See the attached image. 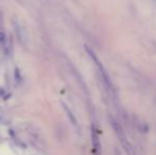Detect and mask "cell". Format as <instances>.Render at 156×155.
Masks as SVG:
<instances>
[{
  "label": "cell",
  "mask_w": 156,
  "mask_h": 155,
  "mask_svg": "<svg viewBox=\"0 0 156 155\" xmlns=\"http://www.w3.org/2000/svg\"><path fill=\"white\" fill-rule=\"evenodd\" d=\"M14 29L16 31V35L18 37L19 41L21 44H26L28 41V33H27V30H26L25 26L20 23H17L15 21L14 23Z\"/></svg>",
  "instance_id": "1"
},
{
  "label": "cell",
  "mask_w": 156,
  "mask_h": 155,
  "mask_svg": "<svg viewBox=\"0 0 156 155\" xmlns=\"http://www.w3.org/2000/svg\"><path fill=\"white\" fill-rule=\"evenodd\" d=\"M111 124H112V126H113V129H114V131H115V133H116V135H117V137L119 138L120 143H121L122 145L126 143V141H127L126 136H125V133H124V131L122 130L121 125H120V124L118 123V122L116 121V120H114V119L111 120Z\"/></svg>",
  "instance_id": "2"
},
{
  "label": "cell",
  "mask_w": 156,
  "mask_h": 155,
  "mask_svg": "<svg viewBox=\"0 0 156 155\" xmlns=\"http://www.w3.org/2000/svg\"><path fill=\"white\" fill-rule=\"evenodd\" d=\"M91 143H93V148H94V154L100 155V153H101L100 140H99V136H98V134H97V131L94 125L91 126Z\"/></svg>",
  "instance_id": "3"
},
{
  "label": "cell",
  "mask_w": 156,
  "mask_h": 155,
  "mask_svg": "<svg viewBox=\"0 0 156 155\" xmlns=\"http://www.w3.org/2000/svg\"><path fill=\"white\" fill-rule=\"evenodd\" d=\"M122 147H123V150L125 151L126 155H137V154H136V152H135V150H134L133 146H132L129 141H126L125 143H123V145H122Z\"/></svg>",
  "instance_id": "4"
},
{
  "label": "cell",
  "mask_w": 156,
  "mask_h": 155,
  "mask_svg": "<svg viewBox=\"0 0 156 155\" xmlns=\"http://www.w3.org/2000/svg\"><path fill=\"white\" fill-rule=\"evenodd\" d=\"M64 107H65V111H66V113H67V115H68V117H69V119H70V121L72 122V124L73 125H78V122H76V117L73 116V114H72L71 112H70V110L67 107L66 105H64Z\"/></svg>",
  "instance_id": "5"
},
{
  "label": "cell",
  "mask_w": 156,
  "mask_h": 155,
  "mask_svg": "<svg viewBox=\"0 0 156 155\" xmlns=\"http://www.w3.org/2000/svg\"><path fill=\"white\" fill-rule=\"evenodd\" d=\"M5 41H6V39H5V35H4V33L3 32H0V45H3Z\"/></svg>",
  "instance_id": "6"
}]
</instances>
